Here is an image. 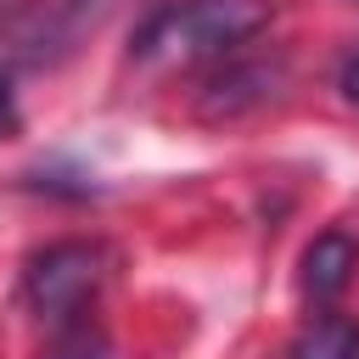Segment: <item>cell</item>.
<instances>
[{"mask_svg":"<svg viewBox=\"0 0 359 359\" xmlns=\"http://www.w3.org/2000/svg\"><path fill=\"white\" fill-rule=\"evenodd\" d=\"M269 22V0H168L135 28V62L196 67L224 62Z\"/></svg>","mask_w":359,"mask_h":359,"instance_id":"obj_1","label":"cell"},{"mask_svg":"<svg viewBox=\"0 0 359 359\" xmlns=\"http://www.w3.org/2000/svg\"><path fill=\"white\" fill-rule=\"evenodd\" d=\"M101 280H107V252L95 241L67 236V241H50L45 252L28 258L22 292H28V303H34L39 320H56L62 325V320H73L101 292Z\"/></svg>","mask_w":359,"mask_h":359,"instance_id":"obj_2","label":"cell"},{"mask_svg":"<svg viewBox=\"0 0 359 359\" xmlns=\"http://www.w3.org/2000/svg\"><path fill=\"white\" fill-rule=\"evenodd\" d=\"M353 269H359V247H353V236L325 230V236H314L309 252H303V292H309L314 303H331V297L348 292Z\"/></svg>","mask_w":359,"mask_h":359,"instance_id":"obj_3","label":"cell"},{"mask_svg":"<svg viewBox=\"0 0 359 359\" xmlns=\"http://www.w3.org/2000/svg\"><path fill=\"white\" fill-rule=\"evenodd\" d=\"M286 359H359V320H348V314H314L292 337Z\"/></svg>","mask_w":359,"mask_h":359,"instance_id":"obj_4","label":"cell"},{"mask_svg":"<svg viewBox=\"0 0 359 359\" xmlns=\"http://www.w3.org/2000/svg\"><path fill=\"white\" fill-rule=\"evenodd\" d=\"M342 95L359 107V56H348V67H342Z\"/></svg>","mask_w":359,"mask_h":359,"instance_id":"obj_5","label":"cell"},{"mask_svg":"<svg viewBox=\"0 0 359 359\" xmlns=\"http://www.w3.org/2000/svg\"><path fill=\"white\" fill-rule=\"evenodd\" d=\"M56 359H107L95 342H79V348H67V353H56Z\"/></svg>","mask_w":359,"mask_h":359,"instance_id":"obj_6","label":"cell"}]
</instances>
